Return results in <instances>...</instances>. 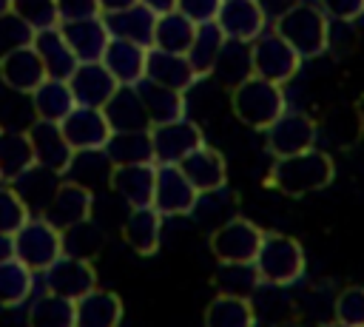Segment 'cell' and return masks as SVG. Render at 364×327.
<instances>
[{
    "label": "cell",
    "mask_w": 364,
    "mask_h": 327,
    "mask_svg": "<svg viewBox=\"0 0 364 327\" xmlns=\"http://www.w3.org/2000/svg\"><path fill=\"white\" fill-rule=\"evenodd\" d=\"M336 176V162L327 151L310 148L293 156H279L273 159L264 185L290 196V199H301L307 193L324 191Z\"/></svg>",
    "instance_id": "cell-1"
},
{
    "label": "cell",
    "mask_w": 364,
    "mask_h": 327,
    "mask_svg": "<svg viewBox=\"0 0 364 327\" xmlns=\"http://www.w3.org/2000/svg\"><path fill=\"white\" fill-rule=\"evenodd\" d=\"M230 108L242 125L264 134L287 111V97L279 82L250 74L247 80L230 88Z\"/></svg>",
    "instance_id": "cell-2"
},
{
    "label": "cell",
    "mask_w": 364,
    "mask_h": 327,
    "mask_svg": "<svg viewBox=\"0 0 364 327\" xmlns=\"http://www.w3.org/2000/svg\"><path fill=\"white\" fill-rule=\"evenodd\" d=\"M273 31L284 37L304 60L318 57L330 48V17L321 6L313 3H296L284 14L273 20Z\"/></svg>",
    "instance_id": "cell-3"
},
{
    "label": "cell",
    "mask_w": 364,
    "mask_h": 327,
    "mask_svg": "<svg viewBox=\"0 0 364 327\" xmlns=\"http://www.w3.org/2000/svg\"><path fill=\"white\" fill-rule=\"evenodd\" d=\"M253 264H256L262 284L287 287L304 276L307 259H304V247L296 236H287L279 230H264V239H262V247H259Z\"/></svg>",
    "instance_id": "cell-4"
},
{
    "label": "cell",
    "mask_w": 364,
    "mask_h": 327,
    "mask_svg": "<svg viewBox=\"0 0 364 327\" xmlns=\"http://www.w3.org/2000/svg\"><path fill=\"white\" fill-rule=\"evenodd\" d=\"M262 239L264 230L256 222L245 216H233L219 227H213V233L208 236V247L219 264H253Z\"/></svg>",
    "instance_id": "cell-5"
},
{
    "label": "cell",
    "mask_w": 364,
    "mask_h": 327,
    "mask_svg": "<svg viewBox=\"0 0 364 327\" xmlns=\"http://www.w3.org/2000/svg\"><path fill=\"white\" fill-rule=\"evenodd\" d=\"M11 239H14V259L23 262L31 273H46L65 253L63 230H57L43 216H31Z\"/></svg>",
    "instance_id": "cell-6"
},
{
    "label": "cell",
    "mask_w": 364,
    "mask_h": 327,
    "mask_svg": "<svg viewBox=\"0 0 364 327\" xmlns=\"http://www.w3.org/2000/svg\"><path fill=\"white\" fill-rule=\"evenodd\" d=\"M301 54L284 40L279 37L273 28L270 31H262L253 43H250V63H253V74L256 77H264L270 82H290L299 68H301Z\"/></svg>",
    "instance_id": "cell-7"
},
{
    "label": "cell",
    "mask_w": 364,
    "mask_h": 327,
    "mask_svg": "<svg viewBox=\"0 0 364 327\" xmlns=\"http://www.w3.org/2000/svg\"><path fill=\"white\" fill-rule=\"evenodd\" d=\"M91 213H94V191L80 179H60L37 216L51 222L57 230H68L91 219Z\"/></svg>",
    "instance_id": "cell-8"
},
{
    "label": "cell",
    "mask_w": 364,
    "mask_h": 327,
    "mask_svg": "<svg viewBox=\"0 0 364 327\" xmlns=\"http://www.w3.org/2000/svg\"><path fill=\"white\" fill-rule=\"evenodd\" d=\"M316 139H318L316 119L304 111H290V108L264 131V148L273 159L310 151L316 148Z\"/></svg>",
    "instance_id": "cell-9"
},
{
    "label": "cell",
    "mask_w": 364,
    "mask_h": 327,
    "mask_svg": "<svg viewBox=\"0 0 364 327\" xmlns=\"http://www.w3.org/2000/svg\"><path fill=\"white\" fill-rule=\"evenodd\" d=\"M151 145H154L156 165H179L188 154H193L199 145H205V136L193 119L182 117L173 122L151 125Z\"/></svg>",
    "instance_id": "cell-10"
},
{
    "label": "cell",
    "mask_w": 364,
    "mask_h": 327,
    "mask_svg": "<svg viewBox=\"0 0 364 327\" xmlns=\"http://www.w3.org/2000/svg\"><path fill=\"white\" fill-rule=\"evenodd\" d=\"M199 191L182 173L179 165H156V188H154V208L162 216H188L199 205Z\"/></svg>",
    "instance_id": "cell-11"
},
{
    "label": "cell",
    "mask_w": 364,
    "mask_h": 327,
    "mask_svg": "<svg viewBox=\"0 0 364 327\" xmlns=\"http://www.w3.org/2000/svg\"><path fill=\"white\" fill-rule=\"evenodd\" d=\"M28 139L34 148V162L57 176H65L74 165L77 151L68 145L60 122H46V119H34L28 128Z\"/></svg>",
    "instance_id": "cell-12"
},
{
    "label": "cell",
    "mask_w": 364,
    "mask_h": 327,
    "mask_svg": "<svg viewBox=\"0 0 364 327\" xmlns=\"http://www.w3.org/2000/svg\"><path fill=\"white\" fill-rule=\"evenodd\" d=\"M43 284L48 293H57L63 299H82L85 293H91L97 287V270L94 262L80 259V256H68L63 253L46 273H43Z\"/></svg>",
    "instance_id": "cell-13"
},
{
    "label": "cell",
    "mask_w": 364,
    "mask_h": 327,
    "mask_svg": "<svg viewBox=\"0 0 364 327\" xmlns=\"http://www.w3.org/2000/svg\"><path fill=\"white\" fill-rule=\"evenodd\" d=\"M60 128L77 154L102 151L114 134L105 111L102 108H85V105H74V111L60 122Z\"/></svg>",
    "instance_id": "cell-14"
},
{
    "label": "cell",
    "mask_w": 364,
    "mask_h": 327,
    "mask_svg": "<svg viewBox=\"0 0 364 327\" xmlns=\"http://www.w3.org/2000/svg\"><path fill=\"white\" fill-rule=\"evenodd\" d=\"M108 188L125 199L128 208H142L154 202L156 188V162H136V165H111L108 168Z\"/></svg>",
    "instance_id": "cell-15"
},
{
    "label": "cell",
    "mask_w": 364,
    "mask_h": 327,
    "mask_svg": "<svg viewBox=\"0 0 364 327\" xmlns=\"http://www.w3.org/2000/svg\"><path fill=\"white\" fill-rule=\"evenodd\" d=\"M68 88H71L77 105H85V108H105L108 100L117 94L119 82H117L114 74L102 65V60H97V63H77L74 74L68 77Z\"/></svg>",
    "instance_id": "cell-16"
},
{
    "label": "cell",
    "mask_w": 364,
    "mask_h": 327,
    "mask_svg": "<svg viewBox=\"0 0 364 327\" xmlns=\"http://www.w3.org/2000/svg\"><path fill=\"white\" fill-rule=\"evenodd\" d=\"M316 125H318V134L333 148H341V151H350L364 139V111L355 102L330 105Z\"/></svg>",
    "instance_id": "cell-17"
},
{
    "label": "cell",
    "mask_w": 364,
    "mask_h": 327,
    "mask_svg": "<svg viewBox=\"0 0 364 327\" xmlns=\"http://www.w3.org/2000/svg\"><path fill=\"white\" fill-rule=\"evenodd\" d=\"M60 31H63L65 43L71 45V51L80 63L102 60L108 43H111V31H108L102 14L82 17V20H65V23H60Z\"/></svg>",
    "instance_id": "cell-18"
},
{
    "label": "cell",
    "mask_w": 364,
    "mask_h": 327,
    "mask_svg": "<svg viewBox=\"0 0 364 327\" xmlns=\"http://www.w3.org/2000/svg\"><path fill=\"white\" fill-rule=\"evenodd\" d=\"M216 26L225 31L228 40L253 43L264 31L267 14L259 6V0H222V9L216 14Z\"/></svg>",
    "instance_id": "cell-19"
},
{
    "label": "cell",
    "mask_w": 364,
    "mask_h": 327,
    "mask_svg": "<svg viewBox=\"0 0 364 327\" xmlns=\"http://www.w3.org/2000/svg\"><path fill=\"white\" fill-rule=\"evenodd\" d=\"M182 173L191 179V185L199 191V196H210V193H219L225 185H228V165H225V156L210 148V145H199L193 154H188L182 162H179Z\"/></svg>",
    "instance_id": "cell-20"
},
{
    "label": "cell",
    "mask_w": 364,
    "mask_h": 327,
    "mask_svg": "<svg viewBox=\"0 0 364 327\" xmlns=\"http://www.w3.org/2000/svg\"><path fill=\"white\" fill-rule=\"evenodd\" d=\"M162 213L154 205L131 208L125 222H122V242L136 253V256H154L162 242Z\"/></svg>",
    "instance_id": "cell-21"
},
{
    "label": "cell",
    "mask_w": 364,
    "mask_h": 327,
    "mask_svg": "<svg viewBox=\"0 0 364 327\" xmlns=\"http://www.w3.org/2000/svg\"><path fill=\"white\" fill-rule=\"evenodd\" d=\"M102 65L114 74V80L119 85H136L145 77V65H148V48L131 40H119L111 37L105 54H102Z\"/></svg>",
    "instance_id": "cell-22"
},
{
    "label": "cell",
    "mask_w": 364,
    "mask_h": 327,
    "mask_svg": "<svg viewBox=\"0 0 364 327\" xmlns=\"http://www.w3.org/2000/svg\"><path fill=\"white\" fill-rule=\"evenodd\" d=\"M105 17V26L111 31V37H119V40H131V43H139L145 48L154 45V28H156V11H151L145 3H136V6H128L122 11H111V14H102Z\"/></svg>",
    "instance_id": "cell-23"
},
{
    "label": "cell",
    "mask_w": 364,
    "mask_h": 327,
    "mask_svg": "<svg viewBox=\"0 0 364 327\" xmlns=\"http://www.w3.org/2000/svg\"><path fill=\"white\" fill-rule=\"evenodd\" d=\"M145 77L159 85H168L173 91H182V94L199 80L188 54H173V51H159V48H148Z\"/></svg>",
    "instance_id": "cell-24"
},
{
    "label": "cell",
    "mask_w": 364,
    "mask_h": 327,
    "mask_svg": "<svg viewBox=\"0 0 364 327\" xmlns=\"http://www.w3.org/2000/svg\"><path fill=\"white\" fill-rule=\"evenodd\" d=\"M0 77H3V85L31 94L48 74H46V65H43L40 54L34 51V45H26L0 60Z\"/></svg>",
    "instance_id": "cell-25"
},
{
    "label": "cell",
    "mask_w": 364,
    "mask_h": 327,
    "mask_svg": "<svg viewBox=\"0 0 364 327\" xmlns=\"http://www.w3.org/2000/svg\"><path fill=\"white\" fill-rule=\"evenodd\" d=\"M31 45H34V51L40 54V60H43V65H46V74H48L51 80H68V77L74 74V68H77L80 60L74 57L71 45L65 43L60 26L34 31V43H31Z\"/></svg>",
    "instance_id": "cell-26"
},
{
    "label": "cell",
    "mask_w": 364,
    "mask_h": 327,
    "mask_svg": "<svg viewBox=\"0 0 364 327\" xmlns=\"http://www.w3.org/2000/svg\"><path fill=\"white\" fill-rule=\"evenodd\" d=\"M134 88H136V94L145 105V114H148L151 125H162V122H173V119L185 117V94L182 91L159 85L148 77H142Z\"/></svg>",
    "instance_id": "cell-27"
},
{
    "label": "cell",
    "mask_w": 364,
    "mask_h": 327,
    "mask_svg": "<svg viewBox=\"0 0 364 327\" xmlns=\"http://www.w3.org/2000/svg\"><path fill=\"white\" fill-rule=\"evenodd\" d=\"M77 327H119L122 324V299L114 290L94 287L82 299L74 301Z\"/></svg>",
    "instance_id": "cell-28"
},
{
    "label": "cell",
    "mask_w": 364,
    "mask_h": 327,
    "mask_svg": "<svg viewBox=\"0 0 364 327\" xmlns=\"http://www.w3.org/2000/svg\"><path fill=\"white\" fill-rule=\"evenodd\" d=\"M37 162H34V148H31L28 131L0 128V179L17 182Z\"/></svg>",
    "instance_id": "cell-29"
},
{
    "label": "cell",
    "mask_w": 364,
    "mask_h": 327,
    "mask_svg": "<svg viewBox=\"0 0 364 327\" xmlns=\"http://www.w3.org/2000/svg\"><path fill=\"white\" fill-rule=\"evenodd\" d=\"M202 321L205 327H256V310L247 296L216 293L208 301Z\"/></svg>",
    "instance_id": "cell-30"
},
{
    "label": "cell",
    "mask_w": 364,
    "mask_h": 327,
    "mask_svg": "<svg viewBox=\"0 0 364 327\" xmlns=\"http://www.w3.org/2000/svg\"><path fill=\"white\" fill-rule=\"evenodd\" d=\"M31 105L34 117L46 122H63L74 111V94L68 88V80H51L46 77L34 91H31Z\"/></svg>",
    "instance_id": "cell-31"
},
{
    "label": "cell",
    "mask_w": 364,
    "mask_h": 327,
    "mask_svg": "<svg viewBox=\"0 0 364 327\" xmlns=\"http://www.w3.org/2000/svg\"><path fill=\"white\" fill-rule=\"evenodd\" d=\"M102 111L114 131H148L151 128V119L134 85H119Z\"/></svg>",
    "instance_id": "cell-32"
},
{
    "label": "cell",
    "mask_w": 364,
    "mask_h": 327,
    "mask_svg": "<svg viewBox=\"0 0 364 327\" xmlns=\"http://www.w3.org/2000/svg\"><path fill=\"white\" fill-rule=\"evenodd\" d=\"M108 165H136V162H154V145H151V128L148 131H114L108 145L102 148Z\"/></svg>",
    "instance_id": "cell-33"
},
{
    "label": "cell",
    "mask_w": 364,
    "mask_h": 327,
    "mask_svg": "<svg viewBox=\"0 0 364 327\" xmlns=\"http://www.w3.org/2000/svg\"><path fill=\"white\" fill-rule=\"evenodd\" d=\"M196 34V23L191 17H185L182 11H165L156 17V28H154V45L159 51H173V54H188L191 43Z\"/></svg>",
    "instance_id": "cell-34"
},
{
    "label": "cell",
    "mask_w": 364,
    "mask_h": 327,
    "mask_svg": "<svg viewBox=\"0 0 364 327\" xmlns=\"http://www.w3.org/2000/svg\"><path fill=\"white\" fill-rule=\"evenodd\" d=\"M225 43H228V37H225V31L216 26V20L196 26L193 43H191V48H188V60H191V65H193V71H196L199 80L213 74V65H216V60H219Z\"/></svg>",
    "instance_id": "cell-35"
},
{
    "label": "cell",
    "mask_w": 364,
    "mask_h": 327,
    "mask_svg": "<svg viewBox=\"0 0 364 327\" xmlns=\"http://www.w3.org/2000/svg\"><path fill=\"white\" fill-rule=\"evenodd\" d=\"M26 327H77V307L71 299L46 290L28 304Z\"/></svg>",
    "instance_id": "cell-36"
},
{
    "label": "cell",
    "mask_w": 364,
    "mask_h": 327,
    "mask_svg": "<svg viewBox=\"0 0 364 327\" xmlns=\"http://www.w3.org/2000/svg\"><path fill=\"white\" fill-rule=\"evenodd\" d=\"M253 74V63H250V43H239V40H228L210 77H219L222 85H239L242 80H247Z\"/></svg>",
    "instance_id": "cell-37"
},
{
    "label": "cell",
    "mask_w": 364,
    "mask_h": 327,
    "mask_svg": "<svg viewBox=\"0 0 364 327\" xmlns=\"http://www.w3.org/2000/svg\"><path fill=\"white\" fill-rule=\"evenodd\" d=\"M34 290V273L17 262L6 259L0 262V307H20Z\"/></svg>",
    "instance_id": "cell-38"
},
{
    "label": "cell",
    "mask_w": 364,
    "mask_h": 327,
    "mask_svg": "<svg viewBox=\"0 0 364 327\" xmlns=\"http://www.w3.org/2000/svg\"><path fill=\"white\" fill-rule=\"evenodd\" d=\"M34 119H37V117H34L31 94L14 91V88L3 85V88H0V128L28 131Z\"/></svg>",
    "instance_id": "cell-39"
},
{
    "label": "cell",
    "mask_w": 364,
    "mask_h": 327,
    "mask_svg": "<svg viewBox=\"0 0 364 327\" xmlns=\"http://www.w3.org/2000/svg\"><path fill=\"white\" fill-rule=\"evenodd\" d=\"M102 245H105V233L94 225V219H85V222L63 230V250L68 256H80V259L94 262L100 256Z\"/></svg>",
    "instance_id": "cell-40"
},
{
    "label": "cell",
    "mask_w": 364,
    "mask_h": 327,
    "mask_svg": "<svg viewBox=\"0 0 364 327\" xmlns=\"http://www.w3.org/2000/svg\"><path fill=\"white\" fill-rule=\"evenodd\" d=\"M210 282L219 293H233V296H247V299L262 284L256 264H219Z\"/></svg>",
    "instance_id": "cell-41"
},
{
    "label": "cell",
    "mask_w": 364,
    "mask_h": 327,
    "mask_svg": "<svg viewBox=\"0 0 364 327\" xmlns=\"http://www.w3.org/2000/svg\"><path fill=\"white\" fill-rule=\"evenodd\" d=\"M31 219V205L11 182H0V233H17Z\"/></svg>",
    "instance_id": "cell-42"
},
{
    "label": "cell",
    "mask_w": 364,
    "mask_h": 327,
    "mask_svg": "<svg viewBox=\"0 0 364 327\" xmlns=\"http://www.w3.org/2000/svg\"><path fill=\"white\" fill-rule=\"evenodd\" d=\"M11 11L17 17H23L34 31L60 26L57 0H11Z\"/></svg>",
    "instance_id": "cell-43"
},
{
    "label": "cell",
    "mask_w": 364,
    "mask_h": 327,
    "mask_svg": "<svg viewBox=\"0 0 364 327\" xmlns=\"http://www.w3.org/2000/svg\"><path fill=\"white\" fill-rule=\"evenodd\" d=\"M31 43H34V28L23 17H17L14 11L0 14V60L17 48L31 45Z\"/></svg>",
    "instance_id": "cell-44"
},
{
    "label": "cell",
    "mask_w": 364,
    "mask_h": 327,
    "mask_svg": "<svg viewBox=\"0 0 364 327\" xmlns=\"http://www.w3.org/2000/svg\"><path fill=\"white\" fill-rule=\"evenodd\" d=\"M333 318L347 327H364V284H350L336 296Z\"/></svg>",
    "instance_id": "cell-45"
},
{
    "label": "cell",
    "mask_w": 364,
    "mask_h": 327,
    "mask_svg": "<svg viewBox=\"0 0 364 327\" xmlns=\"http://www.w3.org/2000/svg\"><path fill=\"white\" fill-rule=\"evenodd\" d=\"M318 6L336 23H355L364 17V0H318Z\"/></svg>",
    "instance_id": "cell-46"
},
{
    "label": "cell",
    "mask_w": 364,
    "mask_h": 327,
    "mask_svg": "<svg viewBox=\"0 0 364 327\" xmlns=\"http://www.w3.org/2000/svg\"><path fill=\"white\" fill-rule=\"evenodd\" d=\"M222 9V0H176V11L191 17L196 26L199 23H213Z\"/></svg>",
    "instance_id": "cell-47"
},
{
    "label": "cell",
    "mask_w": 364,
    "mask_h": 327,
    "mask_svg": "<svg viewBox=\"0 0 364 327\" xmlns=\"http://www.w3.org/2000/svg\"><path fill=\"white\" fill-rule=\"evenodd\" d=\"M57 11H60V23L102 14L100 0H57Z\"/></svg>",
    "instance_id": "cell-48"
},
{
    "label": "cell",
    "mask_w": 364,
    "mask_h": 327,
    "mask_svg": "<svg viewBox=\"0 0 364 327\" xmlns=\"http://www.w3.org/2000/svg\"><path fill=\"white\" fill-rule=\"evenodd\" d=\"M299 0H259V6L264 9V14H267V20H276L279 14H284L290 6H296Z\"/></svg>",
    "instance_id": "cell-49"
},
{
    "label": "cell",
    "mask_w": 364,
    "mask_h": 327,
    "mask_svg": "<svg viewBox=\"0 0 364 327\" xmlns=\"http://www.w3.org/2000/svg\"><path fill=\"white\" fill-rule=\"evenodd\" d=\"M136 3H142V0H100V9H102V14H111V11H122L128 6H136Z\"/></svg>",
    "instance_id": "cell-50"
},
{
    "label": "cell",
    "mask_w": 364,
    "mask_h": 327,
    "mask_svg": "<svg viewBox=\"0 0 364 327\" xmlns=\"http://www.w3.org/2000/svg\"><path fill=\"white\" fill-rule=\"evenodd\" d=\"M14 259V239L11 233H0V262Z\"/></svg>",
    "instance_id": "cell-51"
},
{
    "label": "cell",
    "mask_w": 364,
    "mask_h": 327,
    "mask_svg": "<svg viewBox=\"0 0 364 327\" xmlns=\"http://www.w3.org/2000/svg\"><path fill=\"white\" fill-rule=\"evenodd\" d=\"M151 11H156V14H165V11H173L176 9V0H142Z\"/></svg>",
    "instance_id": "cell-52"
},
{
    "label": "cell",
    "mask_w": 364,
    "mask_h": 327,
    "mask_svg": "<svg viewBox=\"0 0 364 327\" xmlns=\"http://www.w3.org/2000/svg\"><path fill=\"white\" fill-rule=\"evenodd\" d=\"M6 11H11V0H0V14H6Z\"/></svg>",
    "instance_id": "cell-53"
},
{
    "label": "cell",
    "mask_w": 364,
    "mask_h": 327,
    "mask_svg": "<svg viewBox=\"0 0 364 327\" xmlns=\"http://www.w3.org/2000/svg\"><path fill=\"white\" fill-rule=\"evenodd\" d=\"M276 327H304V324H299V321H282V324H276Z\"/></svg>",
    "instance_id": "cell-54"
},
{
    "label": "cell",
    "mask_w": 364,
    "mask_h": 327,
    "mask_svg": "<svg viewBox=\"0 0 364 327\" xmlns=\"http://www.w3.org/2000/svg\"><path fill=\"white\" fill-rule=\"evenodd\" d=\"M321 327H347V324H341V321L333 318V321H327V324H321Z\"/></svg>",
    "instance_id": "cell-55"
},
{
    "label": "cell",
    "mask_w": 364,
    "mask_h": 327,
    "mask_svg": "<svg viewBox=\"0 0 364 327\" xmlns=\"http://www.w3.org/2000/svg\"><path fill=\"white\" fill-rule=\"evenodd\" d=\"M0 88H3V77H0Z\"/></svg>",
    "instance_id": "cell-56"
},
{
    "label": "cell",
    "mask_w": 364,
    "mask_h": 327,
    "mask_svg": "<svg viewBox=\"0 0 364 327\" xmlns=\"http://www.w3.org/2000/svg\"><path fill=\"white\" fill-rule=\"evenodd\" d=\"M0 182H3V179H0Z\"/></svg>",
    "instance_id": "cell-57"
}]
</instances>
